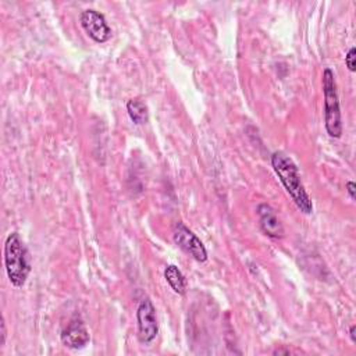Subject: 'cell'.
Masks as SVG:
<instances>
[{"label": "cell", "instance_id": "14", "mask_svg": "<svg viewBox=\"0 0 356 356\" xmlns=\"http://www.w3.org/2000/svg\"><path fill=\"white\" fill-rule=\"evenodd\" d=\"M4 341H6V324H4V320H1V346L4 345Z\"/></svg>", "mask_w": 356, "mask_h": 356}, {"label": "cell", "instance_id": "6", "mask_svg": "<svg viewBox=\"0 0 356 356\" xmlns=\"http://www.w3.org/2000/svg\"><path fill=\"white\" fill-rule=\"evenodd\" d=\"M79 22L88 36L97 43H104L111 38V29L107 25L104 15L93 8L83 10L79 15Z\"/></svg>", "mask_w": 356, "mask_h": 356}, {"label": "cell", "instance_id": "5", "mask_svg": "<svg viewBox=\"0 0 356 356\" xmlns=\"http://www.w3.org/2000/svg\"><path fill=\"white\" fill-rule=\"evenodd\" d=\"M172 239L184 252L192 256L196 261L207 260V250L202 241L182 222H177L172 231Z\"/></svg>", "mask_w": 356, "mask_h": 356}, {"label": "cell", "instance_id": "13", "mask_svg": "<svg viewBox=\"0 0 356 356\" xmlns=\"http://www.w3.org/2000/svg\"><path fill=\"white\" fill-rule=\"evenodd\" d=\"M355 330H356V327H355V324H352V325L349 327V337H350V339H352V342H353V343L356 342V334H355Z\"/></svg>", "mask_w": 356, "mask_h": 356}, {"label": "cell", "instance_id": "9", "mask_svg": "<svg viewBox=\"0 0 356 356\" xmlns=\"http://www.w3.org/2000/svg\"><path fill=\"white\" fill-rule=\"evenodd\" d=\"M164 278L168 282V285L171 286V289L178 293V295H184L186 291V280L184 277V274L181 273V270L174 266V264H168L164 270Z\"/></svg>", "mask_w": 356, "mask_h": 356}, {"label": "cell", "instance_id": "7", "mask_svg": "<svg viewBox=\"0 0 356 356\" xmlns=\"http://www.w3.org/2000/svg\"><path fill=\"white\" fill-rule=\"evenodd\" d=\"M257 214H259V220H260V228L267 236L274 238V239L284 236V227H282L275 210L270 204H267V203L259 204Z\"/></svg>", "mask_w": 356, "mask_h": 356}, {"label": "cell", "instance_id": "11", "mask_svg": "<svg viewBox=\"0 0 356 356\" xmlns=\"http://www.w3.org/2000/svg\"><path fill=\"white\" fill-rule=\"evenodd\" d=\"M345 64L350 72H355L356 70V49L350 47L349 51L345 56Z\"/></svg>", "mask_w": 356, "mask_h": 356}, {"label": "cell", "instance_id": "8", "mask_svg": "<svg viewBox=\"0 0 356 356\" xmlns=\"http://www.w3.org/2000/svg\"><path fill=\"white\" fill-rule=\"evenodd\" d=\"M61 342L70 349H81L89 342V332L81 320H72L61 331Z\"/></svg>", "mask_w": 356, "mask_h": 356}, {"label": "cell", "instance_id": "12", "mask_svg": "<svg viewBox=\"0 0 356 356\" xmlns=\"http://www.w3.org/2000/svg\"><path fill=\"white\" fill-rule=\"evenodd\" d=\"M355 191H356L355 182H353V181H348V182H346V192L349 193V196H350L352 200H355Z\"/></svg>", "mask_w": 356, "mask_h": 356}, {"label": "cell", "instance_id": "2", "mask_svg": "<svg viewBox=\"0 0 356 356\" xmlns=\"http://www.w3.org/2000/svg\"><path fill=\"white\" fill-rule=\"evenodd\" d=\"M4 267L10 282L22 286L31 271L28 250L18 232H11L4 242Z\"/></svg>", "mask_w": 356, "mask_h": 356}, {"label": "cell", "instance_id": "4", "mask_svg": "<svg viewBox=\"0 0 356 356\" xmlns=\"http://www.w3.org/2000/svg\"><path fill=\"white\" fill-rule=\"evenodd\" d=\"M136 321H138V337L142 343L152 342L157 332L159 324L156 318V309L150 299H143L136 309Z\"/></svg>", "mask_w": 356, "mask_h": 356}, {"label": "cell", "instance_id": "3", "mask_svg": "<svg viewBox=\"0 0 356 356\" xmlns=\"http://www.w3.org/2000/svg\"><path fill=\"white\" fill-rule=\"evenodd\" d=\"M323 93H324V125L331 138H341L342 121L341 108L337 93L334 72L330 68L323 71Z\"/></svg>", "mask_w": 356, "mask_h": 356}, {"label": "cell", "instance_id": "10", "mask_svg": "<svg viewBox=\"0 0 356 356\" xmlns=\"http://www.w3.org/2000/svg\"><path fill=\"white\" fill-rule=\"evenodd\" d=\"M127 111H128V115L129 118L138 124V125H142V124H146L147 120H149V111H147V106L139 100V99H131L127 102Z\"/></svg>", "mask_w": 356, "mask_h": 356}, {"label": "cell", "instance_id": "1", "mask_svg": "<svg viewBox=\"0 0 356 356\" xmlns=\"http://www.w3.org/2000/svg\"><path fill=\"white\" fill-rule=\"evenodd\" d=\"M271 165L298 209L305 214H312L313 203L302 184L296 164L285 153L274 152L271 154Z\"/></svg>", "mask_w": 356, "mask_h": 356}]
</instances>
